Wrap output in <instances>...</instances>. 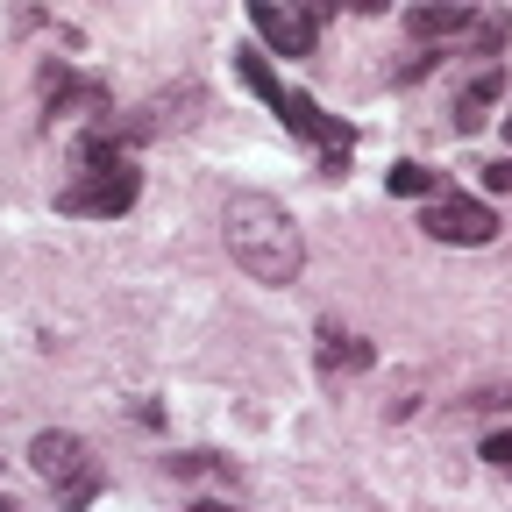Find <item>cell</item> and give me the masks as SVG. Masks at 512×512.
I'll list each match as a JSON object with an SVG mask.
<instances>
[{
  "label": "cell",
  "mask_w": 512,
  "mask_h": 512,
  "mask_svg": "<svg viewBox=\"0 0 512 512\" xmlns=\"http://www.w3.org/2000/svg\"><path fill=\"white\" fill-rule=\"evenodd\" d=\"M235 79L256 93V100H264L285 128H292V136L320 157V171H328V178H342L349 171V150H356V136H349V128L335 121V114H320V100L313 93H292L278 72H271V57L264 50H235Z\"/></svg>",
  "instance_id": "cell-2"
},
{
  "label": "cell",
  "mask_w": 512,
  "mask_h": 512,
  "mask_svg": "<svg viewBox=\"0 0 512 512\" xmlns=\"http://www.w3.org/2000/svg\"><path fill=\"white\" fill-rule=\"evenodd\" d=\"M320 363H328V370H370V363H377V349H370L363 335H342V328H320Z\"/></svg>",
  "instance_id": "cell-10"
},
{
  "label": "cell",
  "mask_w": 512,
  "mask_h": 512,
  "mask_svg": "<svg viewBox=\"0 0 512 512\" xmlns=\"http://www.w3.org/2000/svg\"><path fill=\"white\" fill-rule=\"evenodd\" d=\"M43 107H50V121L57 114H100L107 121V86L100 79H79L72 64L57 57V64H43Z\"/></svg>",
  "instance_id": "cell-8"
},
{
  "label": "cell",
  "mask_w": 512,
  "mask_h": 512,
  "mask_svg": "<svg viewBox=\"0 0 512 512\" xmlns=\"http://www.w3.org/2000/svg\"><path fill=\"white\" fill-rule=\"evenodd\" d=\"M484 463H498V470H512V427H498V434H484Z\"/></svg>",
  "instance_id": "cell-14"
},
{
  "label": "cell",
  "mask_w": 512,
  "mask_h": 512,
  "mask_svg": "<svg viewBox=\"0 0 512 512\" xmlns=\"http://www.w3.org/2000/svg\"><path fill=\"white\" fill-rule=\"evenodd\" d=\"M164 470H171V477H221L228 463L207 456V448H192V456H164Z\"/></svg>",
  "instance_id": "cell-13"
},
{
  "label": "cell",
  "mask_w": 512,
  "mask_h": 512,
  "mask_svg": "<svg viewBox=\"0 0 512 512\" xmlns=\"http://www.w3.org/2000/svg\"><path fill=\"white\" fill-rule=\"evenodd\" d=\"M72 164H79V171L57 185V207H64V214L114 221V214H128V207H136V192H143V171H136V157H128V150H114V143H107V128H100V121H93L86 136H79Z\"/></svg>",
  "instance_id": "cell-3"
},
{
  "label": "cell",
  "mask_w": 512,
  "mask_h": 512,
  "mask_svg": "<svg viewBox=\"0 0 512 512\" xmlns=\"http://www.w3.org/2000/svg\"><path fill=\"white\" fill-rule=\"evenodd\" d=\"M484 185H491V192H512V157H498V164H484Z\"/></svg>",
  "instance_id": "cell-15"
},
{
  "label": "cell",
  "mask_w": 512,
  "mask_h": 512,
  "mask_svg": "<svg viewBox=\"0 0 512 512\" xmlns=\"http://www.w3.org/2000/svg\"><path fill=\"white\" fill-rule=\"evenodd\" d=\"M320 22H328V8H278V0H249V29L264 36L278 57H313Z\"/></svg>",
  "instance_id": "cell-6"
},
{
  "label": "cell",
  "mask_w": 512,
  "mask_h": 512,
  "mask_svg": "<svg viewBox=\"0 0 512 512\" xmlns=\"http://www.w3.org/2000/svg\"><path fill=\"white\" fill-rule=\"evenodd\" d=\"M192 512H235V505H214V498H200V505H192Z\"/></svg>",
  "instance_id": "cell-16"
},
{
  "label": "cell",
  "mask_w": 512,
  "mask_h": 512,
  "mask_svg": "<svg viewBox=\"0 0 512 512\" xmlns=\"http://www.w3.org/2000/svg\"><path fill=\"white\" fill-rule=\"evenodd\" d=\"M420 228H427L434 242H448V249H484V242H498V214H491L484 200H470V192H441V200H427Z\"/></svg>",
  "instance_id": "cell-5"
},
{
  "label": "cell",
  "mask_w": 512,
  "mask_h": 512,
  "mask_svg": "<svg viewBox=\"0 0 512 512\" xmlns=\"http://www.w3.org/2000/svg\"><path fill=\"white\" fill-rule=\"evenodd\" d=\"M470 22H477V8H463V0H427V8H406V36L420 50H441V57H456V43H470Z\"/></svg>",
  "instance_id": "cell-7"
},
{
  "label": "cell",
  "mask_w": 512,
  "mask_h": 512,
  "mask_svg": "<svg viewBox=\"0 0 512 512\" xmlns=\"http://www.w3.org/2000/svg\"><path fill=\"white\" fill-rule=\"evenodd\" d=\"M29 463H36L43 484H57V498L72 505V512L100 491V463L86 456V441H79V434H64V427H43V434L29 441Z\"/></svg>",
  "instance_id": "cell-4"
},
{
  "label": "cell",
  "mask_w": 512,
  "mask_h": 512,
  "mask_svg": "<svg viewBox=\"0 0 512 512\" xmlns=\"http://www.w3.org/2000/svg\"><path fill=\"white\" fill-rule=\"evenodd\" d=\"M384 185H392V200H420V192H434V200H441V178H434L427 164H392V178H384Z\"/></svg>",
  "instance_id": "cell-12"
},
{
  "label": "cell",
  "mask_w": 512,
  "mask_h": 512,
  "mask_svg": "<svg viewBox=\"0 0 512 512\" xmlns=\"http://www.w3.org/2000/svg\"><path fill=\"white\" fill-rule=\"evenodd\" d=\"M505 43H512V15H505V8H477V22H470V43H463V50H470V57H498Z\"/></svg>",
  "instance_id": "cell-11"
},
{
  "label": "cell",
  "mask_w": 512,
  "mask_h": 512,
  "mask_svg": "<svg viewBox=\"0 0 512 512\" xmlns=\"http://www.w3.org/2000/svg\"><path fill=\"white\" fill-rule=\"evenodd\" d=\"M498 93H505V72H498V64H484V72L456 93V107H448V128H456V136H477V128L491 121V107H498Z\"/></svg>",
  "instance_id": "cell-9"
},
{
  "label": "cell",
  "mask_w": 512,
  "mask_h": 512,
  "mask_svg": "<svg viewBox=\"0 0 512 512\" xmlns=\"http://www.w3.org/2000/svg\"><path fill=\"white\" fill-rule=\"evenodd\" d=\"M221 242L235 256V271H249L256 285H292L306 271V235H299V221L271 200V192H228Z\"/></svg>",
  "instance_id": "cell-1"
}]
</instances>
